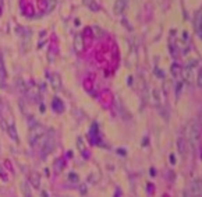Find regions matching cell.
<instances>
[{
	"mask_svg": "<svg viewBox=\"0 0 202 197\" xmlns=\"http://www.w3.org/2000/svg\"><path fill=\"white\" fill-rule=\"evenodd\" d=\"M187 140L194 148L199 147V140H201V132H199V125L195 120H192L187 126Z\"/></svg>",
	"mask_w": 202,
	"mask_h": 197,
	"instance_id": "cell-1",
	"label": "cell"
},
{
	"mask_svg": "<svg viewBox=\"0 0 202 197\" xmlns=\"http://www.w3.org/2000/svg\"><path fill=\"white\" fill-rule=\"evenodd\" d=\"M187 196H201L202 194V183L199 179H194L192 182H191V186H189V193H185Z\"/></svg>",
	"mask_w": 202,
	"mask_h": 197,
	"instance_id": "cell-2",
	"label": "cell"
},
{
	"mask_svg": "<svg viewBox=\"0 0 202 197\" xmlns=\"http://www.w3.org/2000/svg\"><path fill=\"white\" fill-rule=\"evenodd\" d=\"M127 1H128V0H116L114 7H113L114 14H121L123 13L124 8H126V6H127Z\"/></svg>",
	"mask_w": 202,
	"mask_h": 197,
	"instance_id": "cell-3",
	"label": "cell"
},
{
	"mask_svg": "<svg viewBox=\"0 0 202 197\" xmlns=\"http://www.w3.org/2000/svg\"><path fill=\"white\" fill-rule=\"evenodd\" d=\"M177 150H178V153L181 157H185V154H187V146H185V140H184L183 137H180L178 140H177Z\"/></svg>",
	"mask_w": 202,
	"mask_h": 197,
	"instance_id": "cell-4",
	"label": "cell"
},
{
	"mask_svg": "<svg viewBox=\"0 0 202 197\" xmlns=\"http://www.w3.org/2000/svg\"><path fill=\"white\" fill-rule=\"evenodd\" d=\"M74 48H75L77 52H81L84 49V42H82L81 35H75V38H74Z\"/></svg>",
	"mask_w": 202,
	"mask_h": 197,
	"instance_id": "cell-5",
	"label": "cell"
},
{
	"mask_svg": "<svg viewBox=\"0 0 202 197\" xmlns=\"http://www.w3.org/2000/svg\"><path fill=\"white\" fill-rule=\"evenodd\" d=\"M195 30L196 35L201 37V11H196L195 14Z\"/></svg>",
	"mask_w": 202,
	"mask_h": 197,
	"instance_id": "cell-6",
	"label": "cell"
},
{
	"mask_svg": "<svg viewBox=\"0 0 202 197\" xmlns=\"http://www.w3.org/2000/svg\"><path fill=\"white\" fill-rule=\"evenodd\" d=\"M170 71H171V74L176 77V78H180V76H181V69H180V66H178V64H173V66H171V69H170Z\"/></svg>",
	"mask_w": 202,
	"mask_h": 197,
	"instance_id": "cell-7",
	"label": "cell"
},
{
	"mask_svg": "<svg viewBox=\"0 0 202 197\" xmlns=\"http://www.w3.org/2000/svg\"><path fill=\"white\" fill-rule=\"evenodd\" d=\"M31 183H32V186L39 187L41 180H39V175H38V173H32V175H31Z\"/></svg>",
	"mask_w": 202,
	"mask_h": 197,
	"instance_id": "cell-8",
	"label": "cell"
},
{
	"mask_svg": "<svg viewBox=\"0 0 202 197\" xmlns=\"http://www.w3.org/2000/svg\"><path fill=\"white\" fill-rule=\"evenodd\" d=\"M57 106H59V110H60V112L63 110V105H62V102H60V99H55V102H53V108L56 109Z\"/></svg>",
	"mask_w": 202,
	"mask_h": 197,
	"instance_id": "cell-9",
	"label": "cell"
},
{
	"mask_svg": "<svg viewBox=\"0 0 202 197\" xmlns=\"http://www.w3.org/2000/svg\"><path fill=\"white\" fill-rule=\"evenodd\" d=\"M68 180H70V182H73V183H77V182H78V176H77L75 173H70V175H68Z\"/></svg>",
	"mask_w": 202,
	"mask_h": 197,
	"instance_id": "cell-10",
	"label": "cell"
},
{
	"mask_svg": "<svg viewBox=\"0 0 202 197\" xmlns=\"http://www.w3.org/2000/svg\"><path fill=\"white\" fill-rule=\"evenodd\" d=\"M85 3H87L89 7H92V10H98V4H95L94 0H87Z\"/></svg>",
	"mask_w": 202,
	"mask_h": 197,
	"instance_id": "cell-11",
	"label": "cell"
},
{
	"mask_svg": "<svg viewBox=\"0 0 202 197\" xmlns=\"http://www.w3.org/2000/svg\"><path fill=\"white\" fill-rule=\"evenodd\" d=\"M81 193H82V194H85V193H87V187H85L84 184L81 186Z\"/></svg>",
	"mask_w": 202,
	"mask_h": 197,
	"instance_id": "cell-12",
	"label": "cell"
}]
</instances>
